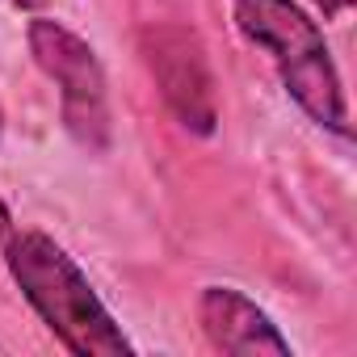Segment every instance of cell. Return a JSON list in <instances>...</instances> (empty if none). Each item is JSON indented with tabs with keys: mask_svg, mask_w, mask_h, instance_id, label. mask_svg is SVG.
<instances>
[{
	"mask_svg": "<svg viewBox=\"0 0 357 357\" xmlns=\"http://www.w3.org/2000/svg\"><path fill=\"white\" fill-rule=\"evenodd\" d=\"M5 261L30 307L43 315V324L80 357H118L135 353V344L122 336V328L109 319L101 298L93 294L80 265L43 231L9 236Z\"/></svg>",
	"mask_w": 357,
	"mask_h": 357,
	"instance_id": "6da1fadb",
	"label": "cell"
},
{
	"mask_svg": "<svg viewBox=\"0 0 357 357\" xmlns=\"http://www.w3.org/2000/svg\"><path fill=\"white\" fill-rule=\"evenodd\" d=\"M236 26L273 55L286 93L328 130L349 135L344 89L328 55L324 30L294 0H236Z\"/></svg>",
	"mask_w": 357,
	"mask_h": 357,
	"instance_id": "7a4b0ae2",
	"label": "cell"
},
{
	"mask_svg": "<svg viewBox=\"0 0 357 357\" xmlns=\"http://www.w3.org/2000/svg\"><path fill=\"white\" fill-rule=\"evenodd\" d=\"M30 51L38 68L59 84L68 135L89 151H105L109 147V93H105V72L93 47L80 43L59 22H34Z\"/></svg>",
	"mask_w": 357,
	"mask_h": 357,
	"instance_id": "3957f363",
	"label": "cell"
},
{
	"mask_svg": "<svg viewBox=\"0 0 357 357\" xmlns=\"http://www.w3.org/2000/svg\"><path fill=\"white\" fill-rule=\"evenodd\" d=\"M143 55L172 114L194 135H211L219 109H215V76L202 43L185 26H155L143 34Z\"/></svg>",
	"mask_w": 357,
	"mask_h": 357,
	"instance_id": "277c9868",
	"label": "cell"
},
{
	"mask_svg": "<svg viewBox=\"0 0 357 357\" xmlns=\"http://www.w3.org/2000/svg\"><path fill=\"white\" fill-rule=\"evenodd\" d=\"M198 311H202V328H206V336L219 353H236V357H252V353L257 357L261 353L286 357L290 353L286 336L269 324V315L231 286H211L202 294Z\"/></svg>",
	"mask_w": 357,
	"mask_h": 357,
	"instance_id": "5b68a950",
	"label": "cell"
},
{
	"mask_svg": "<svg viewBox=\"0 0 357 357\" xmlns=\"http://www.w3.org/2000/svg\"><path fill=\"white\" fill-rule=\"evenodd\" d=\"M9 236H13V227H9V206L0 202V252H5V244H9Z\"/></svg>",
	"mask_w": 357,
	"mask_h": 357,
	"instance_id": "8992f818",
	"label": "cell"
},
{
	"mask_svg": "<svg viewBox=\"0 0 357 357\" xmlns=\"http://www.w3.org/2000/svg\"><path fill=\"white\" fill-rule=\"evenodd\" d=\"M319 5H324V13H340V9L353 5V0H319Z\"/></svg>",
	"mask_w": 357,
	"mask_h": 357,
	"instance_id": "52a82bcc",
	"label": "cell"
},
{
	"mask_svg": "<svg viewBox=\"0 0 357 357\" xmlns=\"http://www.w3.org/2000/svg\"><path fill=\"white\" fill-rule=\"evenodd\" d=\"M13 5H22V9H43V5H51V0H13Z\"/></svg>",
	"mask_w": 357,
	"mask_h": 357,
	"instance_id": "ba28073f",
	"label": "cell"
},
{
	"mask_svg": "<svg viewBox=\"0 0 357 357\" xmlns=\"http://www.w3.org/2000/svg\"><path fill=\"white\" fill-rule=\"evenodd\" d=\"M0 130H5V114H0Z\"/></svg>",
	"mask_w": 357,
	"mask_h": 357,
	"instance_id": "9c48e42d",
	"label": "cell"
}]
</instances>
